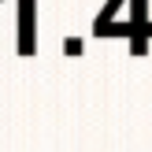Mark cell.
Returning <instances> with one entry per match:
<instances>
[{
	"mask_svg": "<svg viewBox=\"0 0 152 152\" xmlns=\"http://www.w3.org/2000/svg\"><path fill=\"white\" fill-rule=\"evenodd\" d=\"M19 56H34V0H19Z\"/></svg>",
	"mask_w": 152,
	"mask_h": 152,
	"instance_id": "6da1fadb",
	"label": "cell"
}]
</instances>
